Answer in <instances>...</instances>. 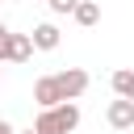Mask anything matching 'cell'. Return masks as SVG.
I'll return each mask as SVG.
<instances>
[{
    "label": "cell",
    "instance_id": "obj_1",
    "mask_svg": "<svg viewBox=\"0 0 134 134\" xmlns=\"http://www.w3.org/2000/svg\"><path fill=\"white\" fill-rule=\"evenodd\" d=\"M80 126V105L75 100H63V105H54V109H38V117H34V134H71Z\"/></svg>",
    "mask_w": 134,
    "mask_h": 134
},
{
    "label": "cell",
    "instance_id": "obj_2",
    "mask_svg": "<svg viewBox=\"0 0 134 134\" xmlns=\"http://www.w3.org/2000/svg\"><path fill=\"white\" fill-rule=\"evenodd\" d=\"M105 121L113 126V130H134V100H109V109H105Z\"/></svg>",
    "mask_w": 134,
    "mask_h": 134
},
{
    "label": "cell",
    "instance_id": "obj_3",
    "mask_svg": "<svg viewBox=\"0 0 134 134\" xmlns=\"http://www.w3.org/2000/svg\"><path fill=\"white\" fill-rule=\"evenodd\" d=\"M59 42H63V34H59L54 21H42V25L29 29V46H34V50H54Z\"/></svg>",
    "mask_w": 134,
    "mask_h": 134
},
{
    "label": "cell",
    "instance_id": "obj_4",
    "mask_svg": "<svg viewBox=\"0 0 134 134\" xmlns=\"http://www.w3.org/2000/svg\"><path fill=\"white\" fill-rule=\"evenodd\" d=\"M34 54V46H29V34H8V42H4V54H0V63H25Z\"/></svg>",
    "mask_w": 134,
    "mask_h": 134
},
{
    "label": "cell",
    "instance_id": "obj_5",
    "mask_svg": "<svg viewBox=\"0 0 134 134\" xmlns=\"http://www.w3.org/2000/svg\"><path fill=\"white\" fill-rule=\"evenodd\" d=\"M71 17H75V21H80V25H84V29H92V25H96V21H100V4H96V0H80V4H75V13H71Z\"/></svg>",
    "mask_w": 134,
    "mask_h": 134
},
{
    "label": "cell",
    "instance_id": "obj_6",
    "mask_svg": "<svg viewBox=\"0 0 134 134\" xmlns=\"http://www.w3.org/2000/svg\"><path fill=\"white\" fill-rule=\"evenodd\" d=\"M113 92L121 96V100H134V71H113Z\"/></svg>",
    "mask_w": 134,
    "mask_h": 134
},
{
    "label": "cell",
    "instance_id": "obj_7",
    "mask_svg": "<svg viewBox=\"0 0 134 134\" xmlns=\"http://www.w3.org/2000/svg\"><path fill=\"white\" fill-rule=\"evenodd\" d=\"M46 4H50V13L67 17V13H75V4H80V0H46Z\"/></svg>",
    "mask_w": 134,
    "mask_h": 134
},
{
    "label": "cell",
    "instance_id": "obj_8",
    "mask_svg": "<svg viewBox=\"0 0 134 134\" xmlns=\"http://www.w3.org/2000/svg\"><path fill=\"white\" fill-rule=\"evenodd\" d=\"M8 34H13V29H8L4 21H0V54H4V42H8Z\"/></svg>",
    "mask_w": 134,
    "mask_h": 134
},
{
    "label": "cell",
    "instance_id": "obj_9",
    "mask_svg": "<svg viewBox=\"0 0 134 134\" xmlns=\"http://www.w3.org/2000/svg\"><path fill=\"white\" fill-rule=\"evenodd\" d=\"M0 134H17V130H13V126H8L4 117H0Z\"/></svg>",
    "mask_w": 134,
    "mask_h": 134
},
{
    "label": "cell",
    "instance_id": "obj_10",
    "mask_svg": "<svg viewBox=\"0 0 134 134\" xmlns=\"http://www.w3.org/2000/svg\"><path fill=\"white\" fill-rule=\"evenodd\" d=\"M0 80H4V67H0Z\"/></svg>",
    "mask_w": 134,
    "mask_h": 134
},
{
    "label": "cell",
    "instance_id": "obj_11",
    "mask_svg": "<svg viewBox=\"0 0 134 134\" xmlns=\"http://www.w3.org/2000/svg\"><path fill=\"white\" fill-rule=\"evenodd\" d=\"M25 134H34V130H25Z\"/></svg>",
    "mask_w": 134,
    "mask_h": 134
},
{
    "label": "cell",
    "instance_id": "obj_12",
    "mask_svg": "<svg viewBox=\"0 0 134 134\" xmlns=\"http://www.w3.org/2000/svg\"><path fill=\"white\" fill-rule=\"evenodd\" d=\"M0 4H4V0H0Z\"/></svg>",
    "mask_w": 134,
    "mask_h": 134
}]
</instances>
